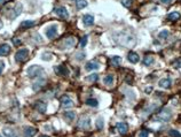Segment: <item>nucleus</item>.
Wrapping results in <instances>:
<instances>
[{"label":"nucleus","mask_w":181,"mask_h":137,"mask_svg":"<svg viewBox=\"0 0 181 137\" xmlns=\"http://www.w3.org/2000/svg\"><path fill=\"white\" fill-rule=\"evenodd\" d=\"M114 38L115 41L120 44V45L124 46H133L135 44V38L134 36L127 34V32H117L114 35Z\"/></svg>","instance_id":"obj_1"},{"label":"nucleus","mask_w":181,"mask_h":137,"mask_svg":"<svg viewBox=\"0 0 181 137\" xmlns=\"http://www.w3.org/2000/svg\"><path fill=\"white\" fill-rule=\"evenodd\" d=\"M28 76L31 77V78H36V77H44L45 74V70L43 69V67L40 66H37V65H33V66H30L28 68V72H27Z\"/></svg>","instance_id":"obj_2"},{"label":"nucleus","mask_w":181,"mask_h":137,"mask_svg":"<svg viewBox=\"0 0 181 137\" xmlns=\"http://www.w3.org/2000/svg\"><path fill=\"white\" fill-rule=\"evenodd\" d=\"M172 118V112L170 108H163L158 114H157V119L161 120V121H164V122H167L170 121Z\"/></svg>","instance_id":"obj_3"},{"label":"nucleus","mask_w":181,"mask_h":137,"mask_svg":"<svg viewBox=\"0 0 181 137\" xmlns=\"http://www.w3.org/2000/svg\"><path fill=\"white\" fill-rule=\"evenodd\" d=\"M21 12H22V5L21 3H16L12 9H9L7 12V17H9L10 20H13L16 16H18L21 14Z\"/></svg>","instance_id":"obj_4"},{"label":"nucleus","mask_w":181,"mask_h":137,"mask_svg":"<svg viewBox=\"0 0 181 137\" xmlns=\"http://www.w3.org/2000/svg\"><path fill=\"white\" fill-rule=\"evenodd\" d=\"M28 55H29V50L28 48H22V50H20V51L16 52L15 59H16L17 62H23V61L27 60Z\"/></svg>","instance_id":"obj_5"},{"label":"nucleus","mask_w":181,"mask_h":137,"mask_svg":"<svg viewBox=\"0 0 181 137\" xmlns=\"http://www.w3.org/2000/svg\"><path fill=\"white\" fill-rule=\"evenodd\" d=\"M45 32H46V36H47L48 39H54V38L57 36V25L52 24V25L47 27Z\"/></svg>","instance_id":"obj_6"},{"label":"nucleus","mask_w":181,"mask_h":137,"mask_svg":"<svg viewBox=\"0 0 181 137\" xmlns=\"http://www.w3.org/2000/svg\"><path fill=\"white\" fill-rule=\"evenodd\" d=\"M54 13H55L59 17H61V19H63V20H65V19L69 17V13H68L67 8L63 7V6H60V7L54 8Z\"/></svg>","instance_id":"obj_7"},{"label":"nucleus","mask_w":181,"mask_h":137,"mask_svg":"<svg viewBox=\"0 0 181 137\" xmlns=\"http://www.w3.org/2000/svg\"><path fill=\"white\" fill-rule=\"evenodd\" d=\"M61 106L63 108H70V107L73 106V101H72V99L69 96L64 94V96L61 97Z\"/></svg>","instance_id":"obj_8"},{"label":"nucleus","mask_w":181,"mask_h":137,"mask_svg":"<svg viewBox=\"0 0 181 137\" xmlns=\"http://www.w3.org/2000/svg\"><path fill=\"white\" fill-rule=\"evenodd\" d=\"M54 70H55V73L59 75V76H68L69 75V70H68V68L64 66V65H59V66H56L55 68H54Z\"/></svg>","instance_id":"obj_9"},{"label":"nucleus","mask_w":181,"mask_h":137,"mask_svg":"<svg viewBox=\"0 0 181 137\" xmlns=\"http://www.w3.org/2000/svg\"><path fill=\"white\" fill-rule=\"evenodd\" d=\"M78 127L79 128H82V129H90V118H87V116H84V118H82L80 120H79V122H78Z\"/></svg>","instance_id":"obj_10"},{"label":"nucleus","mask_w":181,"mask_h":137,"mask_svg":"<svg viewBox=\"0 0 181 137\" xmlns=\"http://www.w3.org/2000/svg\"><path fill=\"white\" fill-rule=\"evenodd\" d=\"M99 68H100V63H99L97 61H94V60L88 61V62L85 65V69H86L87 72H90V70H96V69H99Z\"/></svg>","instance_id":"obj_11"},{"label":"nucleus","mask_w":181,"mask_h":137,"mask_svg":"<svg viewBox=\"0 0 181 137\" xmlns=\"http://www.w3.org/2000/svg\"><path fill=\"white\" fill-rule=\"evenodd\" d=\"M116 128H117V130H118L119 134L124 135V134H126L127 130H129V125L125 123V122H118V123L116 125Z\"/></svg>","instance_id":"obj_12"},{"label":"nucleus","mask_w":181,"mask_h":137,"mask_svg":"<svg viewBox=\"0 0 181 137\" xmlns=\"http://www.w3.org/2000/svg\"><path fill=\"white\" fill-rule=\"evenodd\" d=\"M46 80L44 77H38L37 78V81H36V83H33V85H32V89H33V91H38V90H40V88H43V85L45 84Z\"/></svg>","instance_id":"obj_13"},{"label":"nucleus","mask_w":181,"mask_h":137,"mask_svg":"<svg viewBox=\"0 0 181 137\" xmlns=\"http://www.w3.org/2000/svg\"><path fill=\"white\" fill-rule=\"evenodd\" d=\"M83 23L85 24V27H90L94 23V16L90 14H85L83 16Z\"/></svg>","instance_id":"obj_14"},{"label":"nucleus","mask_w":181,"mask_h":137,"mask_svg":"<svg viewBox=\"0 0 181 137\" xmlns=\"http://www.w3.org/2000/svg\"><path fill=\"white\" fill-rule=\"evenodd\" d=\"M127 59H129V61H130L131 63H137V62L140 61V56H139V54L135 53V52H133V51L129 52V54H127Z\"/></svg>","instance_id":"obj_15"},{"label":"nucleus","mask_w":181,"mask_h":137,"mask_svg":"<svg viewBox=\"0 0 181 137\" xmlns=\"http://www.w3.org/2000/svg\"><path fill=\"white\" fill-rule=\"evenodd\" d=\"M171 84H172V81L170 78H162L159 82H158V85L163 89H170L171 88Z\"/></svg>","instance_id":"obj_16"},{"label":"nucleus","mask_w":181,"mask_h":137,"mask_svg":"<svg viewBox=\"0 0 181 137\" xmlns=\"http://www.w3.org/2000/svg\"><path fill=\"white\" fill-rule=\"evenodd\" d=\"M35 107H36V109L39 112V113H45L46 111H47V105H46L45 103H43V101H37L36 104H35Z\"/></svg>","instance_id":"obj_17"},{"label":"nucleus","mask_w":181,"mask_h":137,"mask_svg":"<svg viewBox=\"0 0 181 137\" xmlns=\"http://www.w3.org/2000/svg\"><path fill=\"white\" fill-rule=\"evenodd\" d=\"M37 134V130L33 127H25L24 128V137H33Z\"/></svg>","instance_id":"obj_18"},{"label":"nucleus","mask_w":181,"mask_h":137,"mask_svg":"<svg viewBox=\"0 0 181 137\" xmlns=\"http://www.w3.org/2000/svg\"><path fill=\"white\" fill-rule=\"evenodd\" d=\"M10 52V46L8 44H2L0 45V56H6Z\"/></svg>","instance_id":"obj_19"},{"label":"nucleus","mask_w":181,"mask_h":137,"mask_svg":"<svg viewBox=\"0 0 181 137\" xmlns=\"http://www.w3.org/2000/svg\"><path fill=\"white\" fill-rule=\"evenodd\" d=\"M3 134H5L6 137H18L17 136V133L13 128H9V127L3 128Z\"/></svg>","instance_id":"obj_20"},{"label":"nucleus","mask_w":181,"mask_h":137,"mask_svg":"<svg viewBox=\"0 0 181 137\" xmlns=\"http://www.w3.org/2000/svg\"><path fill=\"white\" fill-rule=\"evenodd\" d=\"M73 1H75V3H76L77 9H84V8H86L87 5H88L87 0H73Z\"/></svg>","instance_id":"obj_21"},{"label":"nucleus","mask_w":181,"mask_h":137,"mask_svg":"<svg viewBox=\"0 0 181 137\" xmlns=\"http://www.w3.org/2000/svg\"><path fill=\"white\" fill-rule=\"evenodd\" d=\"M63 116H64V119L68 122H72L75 120V118H76V114H75V112H64Z\"/></svg>","instance_id":"obj_22"},{"label":"nucleus","mask_w":181,"mask_h":137,"mask_svg":"<svg viewBox=\"0 0 181 137\" xmlns=\"http://www.w3.org/2000/svg\"><path fill=\"white\" fill-rule=\"evenodd\" d=\"M154 62H155V58L151 56V55H146L144 59H143V65L147 66V67H148V66H151Z\"/></svg>","instance_id":"obj_23"},{"label":"nucleus","mask_w":181,"mask_h":137,"mask_svg":"<svg viewBox=\"0 0 181 137\" xmlns=\"http://www.w3.org/2000/svg\"><path fill=\"white\" fill-rule=\"evenodd\" d=\"M167 19L170 20V21H178L179 19H180V14L178 13V12H172V13H170L169 15H167Z\"/></svg>","instance_id":"obj_24"},{"label":"nucleus","mask_w":181,"mask_h":137,"mask_svg":"<svg viewBox=\"0 0 181 137\" xmlns=\"http://www.w3.org/2000/svg\"><path fill=\"white\" fill-rule=\"evenodd\" d=\"M35 24H36L35 21H30V20H28V21H23V22L21 23V28H23V29H28V28L33 27Z\"/></svg>","instance_id":"obj_25"},{"label":"nucleus","mask_w":181,"mask_h":137,"mask_svg":"<svg viewBox=\"0 0 181 137\" xmlns=\"http://www.w3.org/2000/svg\"><path fill=\"white\" fill-rule=\"evenodd\" d=\"M103 83H104L105 85H112V84H114V75H111V74L107 75V76L103 78Z\"/></svg>","instance_id":"obj_26"},{"label":"nucleus","mask_w":181,"mask_h":137,"mask_svg":"<svg viewBox=\"0 0 181 137\" xmlns=\"http://www.w3.org/2000/svg\"><path fill=\"white\" fill-rule=\"evenodd\" d=\"M73 45H75V38L73 37L67 38L64 41V43H63V47H72Z\"/></svg>","instance_id":"obj_27"},{"label":"nucleus","mask_w":181,"mask_h":137,"mask_svg":"<svg viewBox=\"0 0 181 137\" xmlns=\"http://www.w3.org/2000/svg\"><path fill=\"white\" fill-rule=\"evenodd\" d=\"M86 105H88L90 107H97L99 101H97L96 99H94V98H88V99L86 100Z\"/></svg>","instance_id":"obj_28"},{"label":"nucleus","mask_w":181,"mask_h":137,"mask_svg":"<svg viewBox=\"0 0 181 137\" xmlns=\"http://www.w3.org/2000/svg\"><path fill=\"white\" fill-rule=\"evenodd\" d=\"M120 61H122V59L119 56H112L111 58V65L115 67H118L120 65Z\"/></svg>","instance_id":"obj_29"},{"label":"nucleus","mask_w":181,"mask_h":137,"mask_svg":"<svg viewBox=\"0 0 181 137\" xmlns=\"http://www.w3.org/2000/svg\"><path fill=\"white\" fill-rule=\"evenodd\" d=\"M103 123H104L103 118H99V119L96 120V128H97L99 130H101V129L103 128Z\"/></svg>","instance_id":"obj_30"},{"label":"nucleus","mask_w":181,"mask_h":137,"mask_svg":"<svg viewBox=\"0 0 181 137\" xmlns=\"http://www.w3.org/2000/svg\"><path fill=\"white\" fill-rule=\"evenodd\" d=\"M169 135L171 137H181V134L178 130H176V129H171V130L169 131Z\"/></svg>","instance_id":"obj_31"},{"label":"nucleus","mask_w":181,"mask_h":137,"mask_svg":"<svg viewBox=\"0 0 181 137\" xmlns=\"http://www.w3.org/2000/svg\"><path fill=\"white\" fill-rule=\"evenodd\" d=\"M86 78H87L90 82H96V81L99 80V75H97V74H92L90 76H87Z\"/></svg>","instance_id":"obj_32"},{"label":"nucleus","mask_w":181,"mask_h":137,"mask_svg":"<svg viewBox=\"0 0 181 137\" xmlns=\"http://www.w3.org/2000/svg\"><path fill=\"white\" fill-rule=\"evenodd\" d=\"M158 37H159L161 39H165V38H167V37H169V31H167V30H163V31H161L159 35H158Z\"/></svg>","instance_id":"obj_33"},{"label":"nucleus","mask_w":181,"mask_h":137,"mask_svg":"<svg viewBox=\"0 0 181 137\" xmlns=\"http://www.w3.org/2000/svg\"><path fill=\"white\" fill-rule=\"evenodd\" d=\"M87 41H88V37L85 35V36H83V38L80 39V46L82 47H85V46L87 45Z\"/></svg>","instance_id":"obj_34"},{"label":"nucleus","mask_w":181,"mask_h":137,"mask_svg":"<svg viewBox=\"0 0 181 137\" xmlns=\"http://www.w3.org/2000/svg\"><path fill=\"white\" fill-rule=\"evenodd\" d=\"M172 65L174 68H181V59H177Z\"/></svg>","instance_id":"obj_35"},{"label":"nucleus","mask_w":181,"mask_h":137,"mask_svg":"<svg viewBox=\"0 0 181 137\" xmlns=\"http://www.w3.org/2000/svg\"><path fill=\"white\" fill-rule=\"evenodd\" d=\"M120 1L125 7H131V5H132V0H120Z\"/></svg>","instance_id":"obj_36"},{"label":"nucleus","mask_w":181,"mask_h":137,"mask_svg":"<svg viewBox=\"0 0 181 137\" xmlns=\"http://www.w3.org/2000/svg\"><path fill=\"white\" fill-rule=\"evenodd\" d=\"M12 41H13V44H14L15 46H20L21 44H22V43H21V41H20V39H17V38H13Z\"/></svg>","instance_id":"obj_37"},{"label":"nucleus","mask_w":181,"mask_h":137,"mask_svg":"<svg viewBox=\"0 0 181 137\" xmlns=\"http://www.w3.org/2000/svg\"><path fill=\"white\" fill-rule=\"evenodd\" d=\"M83 58H85V53L79 52V53L76 55V59H77V60H80V59H83Z\"/></svg>","instance_id":"obj_38"},{"label":"nucleus","mask_w":181,"mask_h":137,"mask_svg":"<svg viewBox=\"0 0 181 137\" xmlns=\"http://www.w3.org/2000/svg\"><path fill=\"white\" fill-rule=\"evenodd\" d=\"M139 137H148V131H147V130H142V131H140Z\"/></svg>","instance_id":"obj_39"},{"label":"nucleus","mask_w":181,"mask_h":137,"mask_svg":"<svg viewBox=\"0 0 181 137\" xmlns=\"http://www.w3.org/2000/svg\"><path fill=\"white\" fill-rule=\"evenodd\" d=\"M171 1H172V0H161L162 3H170Z\"/></svg>","instance_id":"obj_40"},{"label":"nucleus","mask_w":181,"mask_h":137,"mask_svg":"<svg viewBox=\"0 0 181 137\" xmlns=\"http://www.w3.org/2000/svg\"><path fill=\"white\" fill-rule=\"evenodd\" d=\"M151 91H152V88H151V87H149V88L146 90V92H147V93H150Z\"/></svg>","instance_id":"obj_41"},{"label":"nucleus","mask_w":181,"mask_h":137,"mask_svg":"<svg viewBox=\"0 0 181 137\" xmlns=\"http://www.w3.org/2000/svg\"><path fill=\"white\" fill-rule=\"evenodd\" d=\"M2 69H3V63H0V74L2 73Z\"/></svg>","instance_id":"obj_42"},{"label":"nucleus","mask_w":181,"mask_h":137,"mask_svg":"<svg viewBox=\"0 0 181 137\" xmlns=\"http://www.w3.org/2000/svg\"><path fill=\"white\" fill-rule=\"evenodd\" d=\"M5 1H6V0H0V5H2V3H5Z\"/></svg>","instance_id":"obj_43"},{"label":"nucleus","mask_w":181,"mask_h":137,"mask_svg":"<svg viewBox=\"0 0 181 137\" xmlns=\"http://www.w3.org/2000/svg\"><path fill=\"white\" fill-rule=\"evenodd\" d=\"M1 28H2V22L0 21V29H1Z\"/></svg>","instance_id":"obj_44"},{"label":"nucleus","mask_w":181,"mask_h":137,"mask_svg":"<svg viewBox=\"0 0 181 137\" xmlns=\"http://www.w3.org/2000/svg\"><path fill=\"white\" fill-rule=\"evenodd\" d=\"M39 137H49V136H47V135H42V136H39Z\"/></svg>","instance_id":"obj_45"},{"label":"nucleus","mask_w":181,"mask_h":137,"mask_svg":"<svg viewBox=\"0 0 181 137\" xmlns=\"http://www.w3.org/2000/svg\"><path fill=\"white\" fill-rule=\"evenodd\" d=\"M0 137H2V136H0Z\"/></svg>","instance_id":"obj_46"}]
</instances>
